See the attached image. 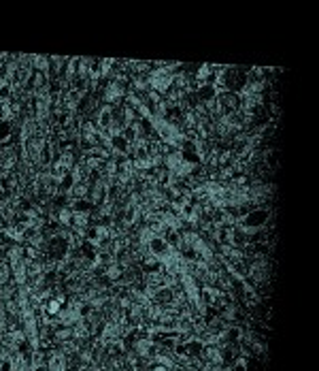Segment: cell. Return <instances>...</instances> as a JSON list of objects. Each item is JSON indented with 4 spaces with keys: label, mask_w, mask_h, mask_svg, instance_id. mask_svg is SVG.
<instances>
[{
    "label": "cell",
    "mask_w": 319,
    "mask_h": 371,
    "mask_svg": "<svg viewBox=\"0 0 319 371\" xmlns=\"http://www.w3.org/2000/svg\"><path fill=\"white\" fill-rule=\"evenodd\" d=\"M270 220V211L266 207H255L251 211H247L243 215V224L241 229L243 231H255V229H264L266 224H268Z\"/></svg>",
    "instance_id": "obj_1"
},
{
    "label": "cell",
    "mask_w": 319,
    "mask_h": 371,
    "mask_svg": "<svg viewBox=\"0 0 319 371\" xmlns=\"http://www.w3.org/2000/svg\"><path fill=\"white\" fill-rule=\"evenodd\" d=\"M194 94H196V98H198L200 105H207V102H211V100L217 98L219 90H217V86H213V84H202V86L196 88V92H194Z\"/></svg>",
    "instance_id": "obj_2"
},
{
    "label": "cell",
    "mask_w": 319,
    "mask_h": 371,
    "mask_svg": "<svg viewBox=\"0 0 319 371\" xmlns=\"http://www.w3.org/2000/svg\"><path fill=\"white\" fill-rule=\"evenodd\" d=\"M107 143H109V147L117 154V156H123V154L130 150V143L121 137V132H117V135H109L107 137Z\"/></svg>",
    "instance_id": "obj_3"
},
{
    "label": "cell",
    "mask_w": 319,
    "mask_h": 371,
    "mask_svg": "<svg viewBox=\"0 0 319 371\" xmlns=\"http://www.w3.org/2000/svg\"><path fill=\"white\" fill-rule=\"evenodd\" d=\"M68 209L73 211V213H83V215H89V213H92V209H94V205H92L87 199H75V201H70Z\"/></svg>",
    "instance_id": "obj_4"
},
{
    "label": "cell",
    "mask_w": 319,
    "mask_h": 371,
    "mask_svg": "<svg viewBox=\"0 0 319 371\" xmlns=\"http://www.w3.org/2000/svg\"><path fill=\"white\" fill-rule=\"evenodd\" d=\"M13 135V124L11 120H0V143H5Z\"/></svg>",
    "instance_id": "obj_5"
},
{
    "label": "cell",
    "mask_w": 319,
    "mask_h": 371,
    "mask_svg": "<svg viewBox=\"0 0 319 371\" xmlns=\"http://www.w3.org/2000/svg\"><path fill=\"white\" fill-rule=\"evenodd\" d=\"M223 335H225V342L234 344V342H239V337H241V328H239V326H230Z\"/></svg>",
    "instance_id": "obj_6"
},
{
    "label": "cell",
    "mask_w": 319,
    "mask_h": 371,
    "mask_svg": "<svg viewBox=\"0 0 319 371\" xmlns=\"http://www.w3.org/2000/svg\"><path fill=\"white\" fill-rule=\"evenodd\" d=\"M60 309H62V299L60 296L58 299H49V301H47V312L49 314H58Z\"/></svg>",
    "instance_id": "obj_7"
}]
</instances>
